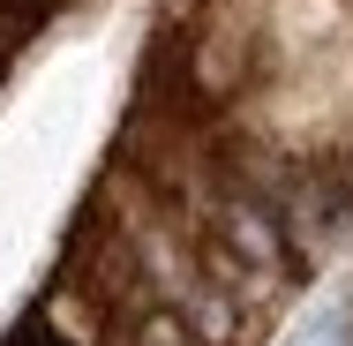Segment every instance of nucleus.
<instances>
[{
	"label": "nucleus",
	"instance_id": "nucleus-1",
	"mask_svg": "<svg viewBox=\"0 0 353 346\" xmlns=\"http://www.w3.org/2000/svg\"><path fill=\"white\" fill-rule=\"evenodd\" d=\"M225 241H233V249L256 264V278H279V271H285V241H279V226L248 204V196H233V204H225Z\"/></svg>",
	"mask_w": 353,
	"mask_h": 346
},
{
	"label": "nucleus",
	"instance_id": "nucleus-2",
	"mask_svg": "<svg viewBox=\"0 0 353 346\" xmlns=\"http://www.w3.org/2000/svg\"><path fill=\"white\" fill-rule=\"evenodd\" d=\"M143 346H196V339H188V324H181L173 309H158V316L143 324Z\"/></svg>",
	"mask_w": 353,
	"mask_h": 346
}]
</instances>
